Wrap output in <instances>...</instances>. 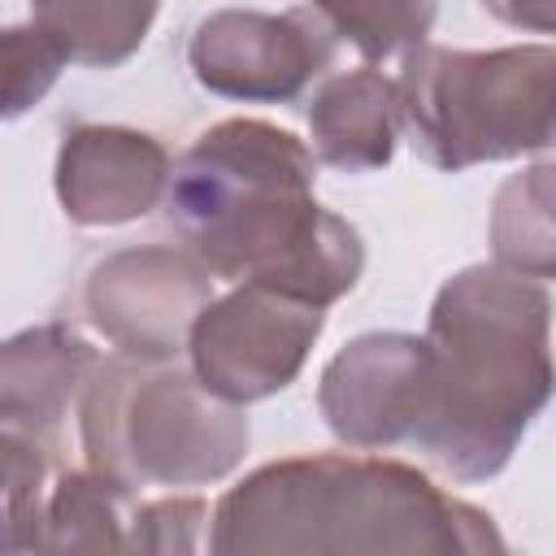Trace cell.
<instances>
[{
  "instance_id": "obj_1",
  "label": "cell",
  "mask_w": 556,
  "mask_h": 556,
  "mask_svg": "<svg viewBox=\"0 0 556 556\" xmlns=\"http://www.w3.org/2000/svg\"><path fill=\"white\" fill-rule=\"evenodd\" d=\"M317 161L282 126L230 117L208 126L169 174V226L226 282H265L334 304L365 269L361 235L313 200Z\"/></svg>"
},
{
  "instance_id": "obj_2",
  "label": "cell",
  "mask_w": 556,
  "mask_h": 556,
  "mask_svg": "<svg viewBox=\"0 0 556 556\" xmlns=\"http://www.w3.org/2000/svg\"><path fill=\"white\" fill-rule=\"evenodd\" d=\"M426 348V413L413 447L456 482H486L556 391L552 300L504 265H469L439 287Z\"/></svg>"
},
{
  "instance_id": "obj_3",
  "label": "cell",
  "mask_w": 556,
  "mask_h": 556,
  "mask_svg": "<svg viewBox=\"0 0 556 556\" xmlns=\"http://www.w3.org/2000/svg\"><path fill=\"white\" fill-rule=\"evenodd\" d=\"M208 552H504L491 517L382 456L274 460L213 508Z\"/></svg>"
},
{
  "instance_id": "obj_4",
  "label": "cell",
  "mask_w": 556,
  "mask_h": 556,
  "mask_svg": "<svg viewBox=\"0 0 556 556\" xmlns=\"http://www.w3.org/2000/svg\"><path fill=\"white\" fill-rule=\"evenodd\" d=\"M148 361H100L78 400L87 465L126 491L204 486L248 452L243 404L213 395L195 369H143Z\"/></svg>"
},
{
  "instance_id": "obj_5",
  "label": "cell",
  "mask_w": 556,
  "mask_h": 556,
  "mask_svg": "<svg viewBox=\"0 0 556 556\" xmlns=\"http://www.w3.org/2000/svg\"><path fill=\"white\" fill-rule=\"evenodd\" d=\"M400 126L421 161L460 174L556 143V48L417 43L400 61Z\"/></svg>"
},
{
  "instance_id": "obj_6",
  "label": "cell",
  "mask_w": 556,
  "mask_h": 556,
  "mask_svg": "<svg viewBox=\"0 0 556 556\" xmlns=\"http://www.w3.org/2000/svg\"><path fill=\"white\" fill-rule=\"evenodd\" d=\"M321 326V304H308L265 282H239L230 295L213 300L195 317L187 339L191 369L213 395L230 404H252L295 382Z\"/></svg>"
},
{
  "instance_id": "obj_7",
  "label": "cell",
  "mask_w": 556,
  "mask_h": 556,
  "mask_svg": "<svg viewBox=\"0 0 556 556\" xmlns=\"http://www.w3.org/2000/svg\"><path fill=\"white\" fill-rule=\"evenodd\" d=\"M83 304L122 356L161 365L187 348L213 304V274L187 248H122L91 269Z\"/></svg>"
},
{
  "instance_id": "obj_8",
  "label": "cell",
  "mask_w": 556,
  "mask_h": 556,
  "mask_svg": "<svg viewBox=\"0 0 556 556\" xmlns=\"http://www.w3.org/2000/svg\"><path fill=\"white\" fill-rule=\"evenodd\" d=\"M330 56L334 30L313 9H222L208 13L187 43V65L195 83L213 96L243 104L295 100L330 65Z\"/></svg>"
},
{
  "instance_id": "obj_9",
  "label": "cell",
  "mask_w": 556,
  "mask_h": 556,
  "mask_svg": "<svg viewBox=\"0 0 556 556\" xmlns=\"http://www.w3.org/2000/svg\"><path fill=\"white\" fill-rule=\"evenodd\" d=\"M430 348L426 334L374 330L352 339L326 369L317 387V408L334 439L361 452L413 447L426 413Z\"/></svg>"
},
{
  "instance_id": "obj_10",
  "label": "cell",
  "mask_w": 556,
  "mask_h": 556,
  "mask_svg": "<svg viewBox=\"0 0 556 556\" xmlns=\"http://www.w3.org/2000/svg\"><path fill=\"white\" fill-rule=\"evenodd\" d=\"M169 152L126 126H74L56 152V200L78 226H122L169 191Z\"/></svg>"
},
{
  "instance_id": "obj_11",
  "label": "cell",
  "mask_w": 556,
  "mask_h": 556,
  "mask_svg": "<svg viewBox=\"0 0 556 556\" xmlns=\"http://www.w3.org/2000/svg\"><path fill=\"white\" fill-rule=\"evenodd\" d=\"M96 365L100 361L91 343L65 326H39V330L13 334L0 361L4 430H22L30 439H39L43 430H56L74 391L87 387Z\"/></svg>"
},
{
  "instance_id": "obj_12",
  "label": "cell",
  "mask_w": 556,
  "mask_h": 556,
  "mask_svg": "<svg viewBox=\"0 0 556 556\" xmlns=\"http://www.w3.org/2000/svg\"><path fill=\"white\" fill-rule=\"evenodd\" d=\"M308 130L326 165L348 174L382 169L400 139L395 78L378 74L374 65H361L321 83V91L308 104Z\"/></svg>"
},
{
  "instance_id": "obj_13",
  "label": "cell",
  "mask_w": 556,
  "mask_h": 556,
  "mask_svg": "<svg viewBox=\"0 0 556 556\" xmlns=\"http://www.w3.org/2000/svg\"><path fill=\"white\" fill-rule=\"evenodd\" d=\"M495 265L521 278H556V156L513 174L491 204Z\"/></svg>"
},
{
  "instance_id": "obj_14",
  "label": "cell",
  "mask_w": 556,
  "mask_h": 556,
  "mask_svg": "<svg viewBox=\"0 0 556 556\" xmlns=\"http://www.w3.org/2000/svg\"><path fill=\"white\" fill-rule=\"evenodd\" d=\"M156 9L161 0H30V22L61 39L70 61L113 70L139 52Z\"/></svg>"
},
{
  "instance_id": "obj_15",
  "label": "cell",
  "mask_w": 556,
  "mask_h": 556,
  "mask_svg": "<svg viewBox=\"0 0 556 556\" xmlns=\"http://www.w3.org/2000/svg\"><path fill=\"white\" fill-rule=\"evenodd\" d=\"M122 500H126V486L96 473V469L65 473L43 504L39 552H113V547H126Z\"/></svg>"
},
{
  "instance_id": "obj_16",
  "label": "cell",
  "mask_w": 556,
  "mask_h": 556,
  "mask_svg": "<svg viewBox=\"0 0 556 556\" xmlns=\"http://www.w3.org/2000/svg\"><path fill=\"white\" fill-rule=\"evenodd\" d=\"M308 9L369 65L413 52L434 26V0H308Z\"/></svg>"
},
{
  "instance_id": "obj_17",
  "label": "cell",
  "mask_w": 556,
  "mask_h": 556,
  "mask_svg": "<svg viewBox=\"0 0 556 556\" xmlns=\"http://www.w3.org/2000/svg\"><path fill=\"white\" fill-rule=\"evenodd\" d=\"M4 547H39L43 530V456L39 443L22 430H4Z\"/></svg>"
},
{
  "instance_id": "obj_18",
  "label": "cell",
  "mask_w": 556,
  "mask_h": 556,
  "mask_svg": "<svg viewBox=\"0 0 556 556\" xmlns=\"http://www.w3.org/2000/svg\"><path fill=\"white\" fill-rule=\"evenodd\" d=\"M70 52L39 22L4 30V117H22L65 70Z\"/></svg>"
},
{
  "instance_id": "obj_19",
  "label": "cell",
  "mask_w": 556,
  "mask_h": 556,
  "mask_svg": "<svg viewBox=\"0 0 556 556\" xmlns=\"http://www.w3.org/2000/svg\"><path fill=\"white\" fill-rule=\"evenodd\" d=\"M208 508L204 500L187 495V500H156L135 508L130 517V534L126 547L130 552H195L200 547V526H204Z\"/></svg>"
},
{
  "instance_id": "obj_20",
  "label": "cell",
  "mask_w": 556,
  "mask_h": 556,
  "mask_svg": "<svg viewBox=\"0 0 556 556\" xmlns=\"http://www.w3.org/2000/svg\"><path fill=\"white\" fill-rule=\"evenodd\" d=\"M482 9L517 30L556 35V0H482Z\"/></svg>"
}]
</instances>
